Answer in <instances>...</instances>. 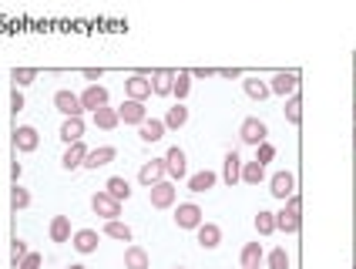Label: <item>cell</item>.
<instances>
[{
	"label": "cell",
	"mask_w": 356,
	"mask_h": 269,
	"mask_svg": "<svg viewBox=\"0 0 356 269\" xmlns=\"http://www.w3.org/2000/svg\"><path fill=\"white\" fill-rule=\"evenodd\" d=\"M24 256H27V242L24 239H14V242H10V259H14V263H21Z\"/></svg>",
	"instance_id": "40"
},
{
	"label": "cell",
	"mask_w": 356,
	"mask_h": 269,
	"mask_svg": "<svg viewBox=\"0 0 356 269\" xmlns=\"http://www.w3.org/2000/svg\"><path fill=\"white\" fill-rule=\"evenodd\" d=\"M178 269H181V266H178Z\"/></svg>",
	"instance_id": "46"
},
{
	"label": "cell",
	"mask_w": 356,
	"mask_h": 269,
	"mask_svg": "<svg viewBox=\"0 0 356 269\" xmlns=\"http://www.w3.org/2000/svg\"><path fill=\"white\" fill-rule=\"evenodd\" d=\"M222 179H226L229 186H235V182L242 179V159H239V152H229V155H226V168H222Z\"/></svg>",
	"instance_id": "21"
},
{
	"label": "cell",
	"mask_w": 356,
	"mask_h": 269,
	"mask_svg": "<svg viewBox=\"0 0 356 269\" xmlns=\"http://www.w3.org/2000/svg\"><path fill=\"white\" fill-rule=\"evenodd\" d=\"M253 269H259V266H253Z\"/></svg>",
	"instance_id": "45"
},
{
	"label": "cell",
	"mask_w": 356,
	"mask_h": 269,
	"mask_svg": "<svg viewBox=\"0 0 356 269\" xmlns=\"http://www.w3.org/2000/svg\"><path fill=\"white\" fill-rule=\"evenodd\" d=\"M104 236H108V239H118V242H131V229H128L125 222L111 219V222H104Z\"/></svg>",
	"instance_id": "31"
},
{
	"label": "cell",
	"mask_w": 356,
	"mask_h": 269,
	"mask_svg": "<svg viewBox=\"0 0 356 269\" xmlns=\"http://www.w3.org/2000/svg\"><path fill=\"white\" fill-rule=\"evenodd\" d=\"M188 121V108L178 101L175 108H168V114H165V128H181Z\"/></svg>",
	"instance_id": "32"
},
{
	"label": "cell",
	"mask_w": 356,
	"mask_h": 269,
	"mask_svg": "<svg viewBox=\"0 0 356 269\" xmlns=\"http://www.w3.org/2000/svg\"><path fill=\"white\" fill-rule=\"evenodd\" d=\"M104 192H108L111 199H118V202H128V199H131V186H128V179H121V175H111Z\"/></svg>",
	"instance_id": "20"
},
{
	"label": "cell",
	"mask_w": 356,
	"mask_h": 269,
	"mask_svg": "<svg viewBox=\"0 0 356 269\" xmlns=\"http://www.w3.org/2000/svg\"><path fill=\"white\" fill-rule=\"evenodd\" d=\"M125 269H148V252L141 246H128L125 249Z\"/></svg>",
	"instance_id": "24"
},
{
	"label": "cell",
	"mask_w": 356,
	"mask_h": 269,
	"mask_svg": "<svg viewBox=\"0 0 356 269\" xmlns=\"http://www.w3.org/2000/svg\"><path fill=\"white\" fill-rule=\"evenodd\" d=\"M118 118H121L125 125H141V121L148 118V108L141 105V101H135V98H128L125 105L118 108Z\"/></svg>",
	"instance_id": "7"
},
{
	"label": "cell",
	"mask_w": 356,
	"mask_h": 269,
	"mask_svg": "<svg viewBox=\"0 0 356 269\" xmlns=\"http://www.w3.org/2000/svg\"><path fill=\"white\" fill-rule=\"evenodd\" d=\"M17 269H41V252H27L24 259L17 263Z\"/></svg>",
	"instance_id": "41"
},
{
	"label": "cell",
	"mask_w": 356,
	"mask_h": 269,
	"mask_svg": "<svg viewBox=\"0 0 356 269\" xmlns=\"http://www.w3.org/2000/svg\"><path fill=\"white\" fill-rule=\"evenodd\" d=\"M148 202H152V209H168L172 202H175V186L172 182H155L152 188H148Z\"/></svg>",
	"instance_id": "3"
},
{
	"label": "cell",
	"mask_w": 356,
	"mask_h": 269,
	"mask_svg": "<svg viewBox=\"0 0 356 269\" xmlns=\"http://www.w3.org/2000/svg\"><path fill=\"white\" fill-rule=\"evenodd\" d=\"M51 239L71 242V219H68V215H54L51 219Z\"/></svg>",
	"instance_id": "22"
},
{
	"label": "cell",
	"mask_w": 356,
	"mask_h": 269,
	"mask_svg": "<svg viewBox=\"0 0 356 269\" xmlns=\"http://www.w3.org/2000/svg\"><path fill=\"white\" fill-rule=\"evenodd\" d=\"M239 259H242V269L259 266V263H262V246H259V242H246V246H242V256H239Z\"/></svg>",
	"instance_id": "28"
},
{
	"label": "cell",
	"mask_w": 356,
	"mask_h": 269,
	"mask_svg": "<svg viewBox=\"0 0 356 269\" xmlns=\"http://www.w3.org/2000/svg\"><path fill=\"white\" fill-rule=\"evenodd\" d=\"M95 125H98V128H104V132H111V128H118V125H121V118H118V111H115V108H98V111H95Z\"/></svg>",
	"instance_id": "23"
},
{
	"label": "cell",
	"mask_w": 356,
	"mask_h": 269,
	"mask_svg": "<svg viewBox=\"0 0 356 269\" xmlns=\"http://www.w3.org/2000/svg\"><path fill=\"white\" fill-rule=\"evenodd\" d=\"M71 246H75L77 252H84V256H88V252H95V249H98V232H95V229H77L75 236H71Z\"/></svg>",
	"instance_id": "17"
},
{
	"label": "cell",
	"mask_w": 356,
	"mask_h": 269,
	"mask_svg": "<svg viewBox=\"0 0 356 269\" xmlns=\"http://www.w3.org/2000/svg\"><path fill=\"white\" fill-rule=\"evenodd\" d=\"M54 108L64 111L68 118H81V111H84L81 108V94H71V91H57L54 94Z\"/></svg>",
	"instance_id": "8"
},
{
	"label": "cell",
	"mask_w": 356,
	"mask_h": 269,
	"mask_svg": "<svg viewBox=\"0 0 356 269\" xmlns=\"http://www.w3.org/2000/svg\"><path fill=\"white\" fill-rule=\"evenodd\" d=\"M165 172H168V168H165V159H152V161H145V165H141V172H138V182L152 188L155 182H161V179H165Z\"/></svg>",
	"instance_id": "6"
},
{
	"label": "cell",
	"mask_w": 356,
	"mask_h": 269,
	"mask_svg": "<svg viewBox=\"0 0 356 269\" xmlns=\"http://www.w3.org/2000/svg\"><path fill=\"white\" fill-rule=\"evenodd\" d=\"M108 105V88L101 84H91V88H84V94H81V108L84 111H98V108Z\"/></svg>",
	"instance_id": "9"
},
{
	"label": "cell",
	"mask_w": 356,
	"mask_h": 269,
	"mask_svg": "<svg viewBox=\"0 0 356 269\" xmlns=\"http://www.w3.org/2000/svg\"><path fill=\"white\" fill-rule=\"evenodd\" d=\"M37 145H41V134H37V128L21 125V128L14 132V148H17V152H34Z\"/></svg>",
	"instance_id": "11"
},
{
	"label": "cell",
	"mask_w": 356,
	"mask_h": 269,
	"mask_svg": "<svg viewBox=\"0 0 356 269\" xmlns=\"http://www.w3.org/2000/svg\"><path fill=\"white\" fill-rule=\"evenodd\" d=\"M34 78H37L34 68H14V88H27V84H34Z\"/></svg>",
	"instance_id": "37"
},
{
	"label": "cell",
	"mask_w": 356,
	"mask_h": 269,
	"mask_svg": "<svg viewBox=\"0 0 356 269\" xmlns=\"http://www.w3.org/2000/svg\"><path fill=\"white\" fill-rule=\"evenodd\" d=\"M269 269H289V256H286V249H273V252H269Z\"/></svg>",
	"instance_id": "38"
},
{
	"label": "cell",
	"mask_w": 356,
	"mask_h": 269,
	"mask_svg": "<svg viewBox=\"0 0 356 269\" xmlns=\"http://www.w3.org/2000/svg\"><path fill=\"white\" fill-rule=\"evenodd\" d=\"M255 148H259V155H255V161H259V165H266V161L276 159V148H273L269 141H262V145H255Z\"/></svg>",
	"instance_id": "39"
},
{
	"label": "cell",
	"mask_w": 356,
	"mask_h": 269,
	"mask_svg": "<svg viewBox=\"0 0 356 269\" xmlns=\"http://www.w3.org/2000/svg\"><path fill=\"white\" fill-rule=\"evenodd\" d=\"M299 209H303L299 195H289L286 209L276 212V229H282V232H299Z\"/></svg>",
	"instance_id": "1"
},
{
	"label": "cell",
	"mask_w": 356,
	"mask_h": 269,
	"mask_svg": "<svg viewBox=\"0 0 356 269\" xmlns=\"http://www.w3.org/2000/svg\"><path fill=\"white\" fill-rule=\"evenodd\" d=\"M255 232H259V236H273V232H276V212L255 215Z\"/></svg>",
	"instance_id": "33"
},
{
	"label": "cell",
	"mask_w": 356,
	"mask_h": 269,
	"mask_svg": "<svg viewBox=\"0 0 356 269\" xmlns=\"http://www.w3.org/2000/svg\"><path fill=\"white\" fill-rule=\"evenodd\" d=\"M91 209L101 215L104 222H111V219H118V215H121V202H118V199H111L108 192H95V199H91Z\"/></svg>",
	"instance_id": "2"
},
{
	"label": "cell",
	"mask_w": 356,
	"mask_h": 269,
	"mask_svg": "<svg viewBox=\"0 0 356 269\" xmlns=\"http://www.w3.org/2000/svg\"><path fill=\"white\" fill-rule=\"evenodd\" d=\"M115 159H118V148H115V145H101V148L88 152V159H84V168H101V165H111Z\"/></svg>",
	"instance_id": "13"
},
{
	"label": "cell",
	"mask_w": 356,
	"mask_h": 269,
	"mask_svg": "<svg viewBox=\"0 0 356 269\" xmlns=\"http://www.w3.org/2000/svg\"><path fill=\"white\" fill-rule=\"evenodd\" d=\"M242 88H246V94H249V98H255V101H266V98L273 94V88H269L266 81H259V78H246V81H242Z\"/></svg>",
	"instance_id": "25"
},
{
	"label": "cell",
	"mask_w": 356,
	"mask_h": 269,
	"mask_svg": "<svg viewBox=\"0 0 356 269\" xmlns=\"http://www.w3.org/2000/svg\"><path fill=\"white\" fill-rule=\"evenodd\" d=\"M219 242H222V229L215 222H202L199 226V246L202 249H219Z\"/></svg>",
	"instance_id": "18"
},
{
	"label": "cell",
	"mask_w": 356,
	"mask_h": 269,
	"mask_svg": "<svg viewBox=\"0 0 356 269\" xmlns=\"http://www.w3.org/2000/svg\"><path fill=\"white\" fill-rule=\"evenodd\" d=\"M21 108H24V94H21V88H14V91H10V111L17 114Z\"/></svg>",
	"instance_id": "42"
},
{
	"label": "cell",
	"mask_w": 356,
	"mask_h": 269,
	"mask_svg": "<svg viewBox=\"0 0 356 269\" xmlns=\"http://www.w3.org/2000/svg\"><path fill=\"white\" fill-rule=\"evenodd\" d=\"M269 88H273V94H282V98H286V94H296V88H299V74H296V71H279V74L273 78Z\"/></svg>",
	"instance_id": "10"
},
{
	"label": "cell",
	"mask_w": 356,
	"mask_h": 269,
	"mask_svg": "<svg viewBox=\"0 0 356 269\" xmlns=\"http://www.w3.org/2000/svg\"><path fill=\"white\" fill-rule=\"evenodd\" d=\"M71 269H84V266H71Z\"/></svg>",
	"instance_id": "44"
},
{
	"label": "cell",
	"mask_w": 356,
	"mask_h": 269,
	"mask_svg": "<svg viewBox=\"0 0 356 269\" xmlns=\"http://www.w3.org/2000/svg\"><path fill=\"white\" fill-rule=\"evenodd\" d=\"M175 226L178 229H199L202 226V209L195 202H181L175 212Z\"/></svg>",
	"instance_id": "4"
},
{
	"label": "cell",
	"mask_w": 356,
	"mask_h": 269,
	"mask_svg": "<svg viewBox=\"0 0 356 269\" xmlns=\"http://www.w3.org/2000/svg\"><path fill=\"white\" fill-rule=\"evenodd\" d=\"M84 78H88V81H95V84H98V78H101V71H95V68H88V71H84Z\"/></svg>",
	"instance_id": "43"
},
{
	"label": "cell",
	"mask_w": 356,
	"mask_h": 269,
	"mask_svg": "<svg viewBox=\"0 0 356 269\" xmlns=\"http://www.w3.org/2000/svg\"><path fill=\"white\" fill-rule=\"evenodd\" d=\"M266 134H269V128H266V121H259V118H246L242 128H239V138H242L246 145H262Z\"/></svg>",
	"instance_id": "5"
},
{
	"label": "cell",
	"mask_w": 356,
	"mask_h": 269,
	"mask_svg": "<svg viewBox=\"0 0 356 269\" xmlns=\"http://www.w3.org/2000/svg\"><path fill=\"white\" fill-rule=\"evenodd\" d=\"M138 134H141V141H161V134H165V121H158V118H145L141 121V128H138Z\"/></svg>",
	"instance_id": "19"
},
{
	"label": "cell",
	"mask_w": 356,
	"mask_h": 269,
	"mask_svg": "<svg viewBox=\"0 0 356 269\" xmlns=\"http://www.w3.org/2000/svg\"><path fill=\"white\" fill-rule=\"evenodd\" d=\"M215 182H219V175L205 168V172H199V175H192V179H188V188H192V192H208Z\"/></svg>",
	"instance_id": "30"
},
{
	"label": "cell",
	"mask_w": 356,
	"mask_h": 269,
	"mask_svg": "<svg viewBox=\"0 0 356 269\" xmlns=\"http://www.w3.org/2000/svg\"><path fill=\"white\" fill-rule=\"evenodd\" d=\"M61 138L71 145V141H81L84 138V121L81 118H68L64 125H61Z\"/></svg>",
	"instance_id": "27"
},
{
	"label": "cell",
	"mask_w": 356,
	"mask_h": 269,
	"mask_svg": "<svg viewBox=\"0 0 356 269\" xmlns=\"http://www.w3.org/2000/svg\"><path fill=\"white\" fill-rule=\"evenodd\" d=\"M286 121H289V125H299V121H303V101H299L296 94L286 101Z\"/></svg>",
	"instance_id": "34"
},
{
	"label": "cell",
	"mask_w": 356,
	"mask_h": 269,
	"mask_svg": "<svg viewBox=\"0 0 356 269\" xmlns=\"http://www.w3.org/2000/svg\"><path fill=\"white\" fill-rule=\"evenodd\" d=\"M165 168H168V175L172 179H185V172H188V165H185V152L181 148H168V155H165Z\"/></svg>",
	"instance_id": "16"
},
{
	"label": "cell",
	"mask_w": 356,
	"mask_h": 269,
	"mask_svg": "<svg viewBox=\"0 0 356 269\" xmlns=\"http://www.w3.org/2000/svg\"><path fill=\"white\" fill-rule=\"evenodd\" d=\"M266 179V165H259V161H246L242 165V182L246 186H259Z\"/></svg>",
	"instance_id": "29"
},
{
	"label": "cell",
	"mask_w": 356,
	"mask_h": 269,
	"mask_svg": "<svg viewBox=\"0 0 356 269\" xmlns=\"http://www.w3.org/2000/svg\"><path fill=\"white\" fill-rule=\"evenodd\" d=\"M172 88H175V74L172 71H158V74H152V91L155 94H172Z\"/></svg>",
	"instance_id": "26"
},
{
	"label": "cell",
	"mask_w": 356,
	"mask_h": 269,
	"mask_svg": "<svg viewBox=\"0 0 356 269\" xmlns=\"http://www.w3.org/2000/svg\"><path fill=\"white\" fill-rule=\"evenodd\" d=\"M293 188H296V179H293L289 172H276V175H273V182H269V192H273L276 199H289V195H296Z\"/></svg>",
	"instance_id": "14"
},
{
	"label": "cell",
	"mask_w": 356,
	"mask_h": 269,
	"mask_svg": "<svg viewBox=\"0 0 356 269\" xmlns=\"http://www.w3.org/2000/svg\"><path fill=\"white\" fill-rule=\"evenodd\" d=\"M188 91H192V74H175V88H172V94H175L178 101H185V98H188Z\"/></svg>",
	"instance_id": "36"
},
{
	"label": "cell",
	"mask_w": 356,
	"mask_h": 269,
	"mask_svg": "<svg viewBox=\"0 0 356 269\" xmlns=\"http://www.w3.org/2000/svg\"><path fill=\"white\" fill-rule=\"evenodd\" d=\"M125 91H128V98L145 101V98L152 94V78H145V74H131V78L125 81Z\"/></svg>",
	"instance_id": "12"
},
{
	"label": "cell",
	"mask_w": 356,
	"mask_h": 269,
	"mask_svg": "<svg viewBox=\"0 0 356 269\" xmlns=\"http://www.w3.org/2000/svg\"><path fill=\"white\" fill-rule=\"evenodd\" d=\"M84 159H88L84 141H71V145H68V152H64V159H61V165H64L68 172H75V168H81V165H84Z\"/></svg>",
	"instance_id": "15"
},
{
	"label": "cell",
	"mask_w": 356,
	"mask_h": 269,
	"mask_svg": "<svg viewBox=\"0 0 356 269\" xmlns=\"http://www.w3.org/2000/svg\"><path fill=\"white\" fill-rule=\"evenodd\" d=\"M10 206H14V212L30 206V192H27V188H21L17 182H14V188H10Z\"/></svg>",
	"instance_id": "35"
}]
</instances>
